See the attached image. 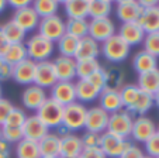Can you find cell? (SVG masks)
I'll return each instance as SVG.
<instances>
[{"label": "cell", "mask_w": 159, "mask_h": 158, "mask_svg": "<svg viewBox=\"0 0 159 158\" xmlns=\"http://www.w3.org/2000/svg\"><path fill=\"white\" fill-rule=\"evenodd\" d=\"M24 44H25V48H27L28 58L37 64L44 62V61H49V58L52 57V54H54V51H55L54 42L44 38L38 33L33 34Z\"/></svg>", "instance_id": "6da1fadb"}, {"label": "cell", "mask_w": 159, "mask_h": 158, "mask_svg": "<svg viewBox=\"0 0 159 158\" xmlns=\"http://www.w3.org/2000/svg\"><path fill=\"white\" fill-rule=\"evenodd\" d=\"M100 50H102L103 57L108 62L120 64L127 60V57L129 55V51H131V47L118 34H114L113 37H110L108 40H106L104 42L100 44Z\"/></svg>", "instance_id": "7a4b0ae2"}, {"label": "cell", "mask_w": 159, "mask_h": 158, "mask_svg": "<svg viewBox=\"0 0 159 158\" xmlns=\"http://www.w3.org/2000/svg\"><path fill=\"white\" fill-rule=\"evenodd\" d=\"M86 113H87V108L80 102H75V103H70L69 106H65L62 127L66 131H69V133H76V131L84 128Z\"/></svg>", "instance_id": "3957f363"}, {"label": "cell", "mask_w": 159, "mask_h": 158, "mask_svg": "<svg viewBox=\"0 0 159 158\" xmlns=\"http://www.w3.org/2000/svg\"><path fill=\"white\" fill-rule=\"evenodd\" d=\"M63 109L65 108H63L62 104L52 100L48 96V99L42 103V106L35 112V114H37V117L51 130V128H58L62 126Z\"/></svg>", "instance_id": "277c9868"}, {"label": "cell", "mask_w": 159, "mask_h": 158, "mask_svg": "<svg viewBox=\"0 0 159 158\" xmlns=\"http://www.w3.org/2000/svg\"><path fill=\"white\" fill-rule=\"evenodd\" d=\"M132 124H134V116L125 109H121L120 112L110 114L108 117V124L107 131L111 134H116L121 138H127L128 140L131 137Z\"/></svg>", "instance_id": "5b68a950"}, {"label": "cell", "mask_w": 159, "mask_h": 158, "mask_svg": "<svg viewBox=\"0 0 159 158\" xmlns=\"http://www.w3.org/2000/svg\"><path fill=\"white\" fill-rule=\"evenodd\" d=\"M37 30H38L39 36H42L44 38L49 40V41H52L55 44L66 33L65 20L59 14L51 16V17H47V18H41Z\"/></svg>", "instance_id": "8992f818"}, {"label": "cell", "mask_w": 159, "mask_h": 158, "mask_svg": "<svg viewBox=\"0 0 159 158\" xmlns=\"http://www.w3.org/2000/svg\"><path fill=\"white\" fill-rule=\"evenodd\" d=\"M131 141L127 138H121L116 134H111L108 131L102 134L100 141V150L104 152L107 158H120L123 152L131 146Z\"/></svg>", "instance_id": "52a82bcc"}, {"label": "cell", "mask_w": 159, "mask_h": 158, "mask_svg": "<svg viewBox=\"0 0 159 158\" xmlns=\"http://www.w3.org/2000/svg\"><path fill=\"white\" fill-rule=\"evenodd\" d=\"M114 34H117V27L110 17L89 20V37L97 41L99 44L104 42Z\"/></svg>", "instance_id": "ba28073f"}, {"label": "cell", "mask_w": 159, "mask_h": 158, "mask_svg": "<svg viewBox=\"0 0 159 158\" xmlns=\"http://www.w3.org/2000/svg\"><path fill=\"white\" fill-rule=\"evenodd\" d=\"M108 117H110V114L103 110L100 106H92V108L87 109L84 128L89 133L103 134V133L107 131Z\"/></svg>", "instance_id": "9c48e42d"}, {"label": "cell", "mask_w": 159, "mask_h": 158, "mask_svg": "<svg viewBox=\"0 0 159 158\" xmlns=\"http://www.w3.org/2000/svg\"><path fill=\"white\" fill-rule=\"evenodd\" d=\"M158 131L155 122L148 116H137L134 117V124H132L131 138L137 143H147L153 134Z\"/></svg>", "instance_id": "30bf717a"}, {"label": "cell", "mask_w": 159, "mask_h": 158, "mask_svg": "<svg viewBox=\"0 0 159 158\" xmlns=\"http://www.w3.org/2000/svg\"><path fill=\"white\" fill-rule=\"evenodd\" d=\"M51 95L49 98L52 100L58 102L59 104H62L63 108L65 106H69L70 103H75L76 100V90H75V82H62L58 81L54 86L49 89Z\"/></svg>", "instance_id": "8fae6325"}, {"label": "cell", "mask_w": 159, "mask_h": 158, "mask_svg": "<svg viewBox=\"0 0 159 158\" xmlns=\"http://www.w3.org/2000/svg\"><path fill=\"white\" fill-rule=\"evenodd\" d=\"M57 82H58L57 74H55L54 64H52L51 60L37 64L34 85H37V86H39L41 89L47 90V89H51Z\"/></svg>", "instance_id": "7c38bea8"}, {"label": "cell", "mask_w": 159, "mask_h": 158, "mask_svg": "<svg viewBox=\"0 0 159 158\" xmlns=\"http://www.w3.org/2000/svg\"><path fill=\"white\" fill-rule=\"evenodd\" d=\"M47 99H48L47 90L41 89L39 86H37L34 84L30 85V86H25V89L21 93V103L27 110L31 112L38 110Z\"/></svg>", "instance_id": "4fadbf2b"}, {"label": "cell", "mask_w": 159, "mask_h": 158, "mask_svg": "<svg viewBox=\"0 0 159 158\" xmlns=\"http://www.w3.org/2000/svg\"><path fill=\"white\" fill-rule=\"evenodd\" d=\"M35 68L37 62H34L33 60L27 58L23 62L17 64L13 66V76L11 79L14 82H17L18 85L23 86H30L34 84V78H35Z\"/></svg>", "instance_id": "5bb4252c"}, {"label": "cell", "mask_w": 159, "mask_h": 158, "mask_svg": "<svg viewBox=\"0 0 159 158\" xmlns=\"http://www.w3.org/2000/svg\"><path fill=\"white\" fill-rule=\"evenodd\" d=\"M142 7L137 0H118L116 3V16L123 23H132L139 18Z\"/></svg>", "instance_id": "9a60e30c"}, {"label": "cell", "mask_w": 159, "mask_h": 158, "mask_svg": "<svg viewBox=\"0 0 159 158\" xmlns=\"http://www.w3.org/2000/svg\"><path fill=\"white\" fill-rule=\"evenodd\" d=\"M23 134H24V138L31 141H35L38 143L39 140L45 137V136L49 133V128L41 122V120L37 117V114H31V116H27L24 124H23Z\"/></svg>", "instance_id": "2e32d148"}, {"label": "cell", "mask_w": 159, "mask_h": 158, "mask_svg": "<svg viewBox=\"0 0 159 158\" xmlns=\"http://www.w3.org/2000/svg\"><path fill=\"white\" fill-rule=\"evenodd\" d=\"M13 21L16 24H18L25 33H33L38 28V24L41 18L38 17V14L35 13V10L33 9V6H27L24 9L16 10L13 13Z\"/></svg>", "instance_id": "e0dca14e"}, {"label": "cell", "mask_w": 159, "mask_h": 158, "mask_svg": "<svg viewBox=\"0 0 159 158\" xmlns=\"http://www.w3.org/2000/svg\"><path fill=\"white\" fill-rule=\"evenodd\" d=\"M54 69L57 74V79L62 82H73L76 78V60L69 57H57L54 61Z\"/></svg>", "instance_id": "ac0fdd59"}, {"label": "cell", "mask_w": 159, "mask_h": 158, "mask_svg": "<svg viewBox=\"0 0 159 158\" xmlns=\"http://www.w3.org/2000/svg\"><path fill=\"white\" fill-rule=\"evenodd\" d=\"M117 34L129 45V47H134V45H139L144 42L145 38V31L141 28L137 21H132V23H123L118 28Z\"/></svg>", "instance_id": "d6986e66"}, {"label": "cell", "mask_w": 159, "mask_h": 158, "mask_svg": "<svg viewBox=\"0 0 159 158\" xmlns=\"http://www.w3.org/2000/svg\"><path fill=\"white\" fill-rule=\"evenodd\" d=\"M100 54H102L100 44L87 36V37H84V38L79 40L78 50H76V54L73 58H75L76 61L97 60V57H99Z\"/></svg>", "instance_id": "ffe728a7"}, {"label": "cell", "mask_w": 159, "mask_h": 158, "mask_svg": "<svg viewBox=\"0 0 159 158\" xmlns=\"http://www.w3.org/2000/svg\"><path fill=\"white\" fill-rule=\"evenodd\" d=\"M125 85V71L118 66H108L104 68V89L120 92Z\"/></svg>", "instance_id": "44dd1931"}, {"label": "cell", "mask_w": 159, "mask_h": 158, "mask_svg": "<svg viewBox=\"0 0 159 158\" xmlns=\"http://www.w3.org/2000/svg\"><path fill=\"white\" fill-rule=\"evenodd\" d=\"M83 151L82 138L75 133H66L61 136V155L59 157H78Z\"/></svg>", "instance_id": "7402d4cb"}, {"label": "cell", "mask_w": 159, "mask_h": 158, "mask_svg": "<svg viewBox=\"0 0 159 158\" xmlns=\"http://www.w3.org/2000/svg\"><path fill=\"white\" fill-rule=\"evenodd\" d=\"M137 23L141 26L145 34L158 33L159 31V6H153L149 9H142V13Z\"/></svg>", "instance_id": "603a6c76"}, {"label": "cell", "mask_w": 159, "mask_h": 158, "mask_svg": "<svg viewBox=\"0 0 159 158\" xmlns=\"http://www.w3.org/2000/svg\"><path fill=\"white\" fill-rule=\"evenodd\" d=\"M63 10L68 20L89 18V0H65Z\"/></svg>", "instance_id": "cb8c5ba5"}, {"label": "cell", "mask_w": 159, "mask_h": 158, "mask_svg": "<svg viewBox=\"0 0 159 158\" xmlns=\"http://www.w3.org/2000/svg\"><path fill=\"white\" fill-rule=\"evenodd\" d=\"M99 106L108 114H113L116 112H120L123 108L120 98V92H114V90H102L99 95Z\"/></svg>", "instance_id": "d4e9b609"}, {"label": "cell", "mask_w": 159, "mask_h": 158, "mask_svg": "<svg viewBox=\"0 0 159 158\" xmlns=\"http://www.w3.org/2000/svg\"><path fill=\"white\" fill-rule=\"evenodd\" d=\"M41 157H59L61 155V137L57 133H51L38 141Z\"/></svg>", "instance_id": "484cf974"}, {"label": "cell", "mask_w": 159, "mask_h": 158, "mask_svg": "<svg viewBox=\"0 0 159 158\" xmlns=\"http://www.w3.org/2000/svg\"><path fill=\"white\" fill-rule=\"evenodd\" d=\"M75 90H76V100L80 103H89L99 99L100 90L94 88L87 79H78L75 82Z\"/></svg>", "instance_id": "4316f807"}, {"label": "cell", "mask_w": 159, "mask_h": 158, "mask_svg": "<svg viewBox=\"0 0 159 158\" xmlns=\"http://www.w3.org/2000/svg\"><path fill=\"white\" fill-rule=\"evenodd\" d=\"M132 68L135 69V72H138V75L145 74L148 71L158 68V58L151 55L145 50H141L132 58Z\"/></svg>", "instance_id": "83f0119b"}, {"label": "cell", "mask_w": 159, "mask_h": 158, "mask_svg": "<svg viewBox=\"0 0 159 158\" xmlns=\"http://www.w3.org/2000/svg\"><path fill=\"white\" fill-rule=\"evenodd\" d=\"M0 33L3 34V37L10 44H23L25 37H27V33L13 20H9L4 24H2L0 26Z\"/></svg>", "instance_id": "f1b7e54d"}, {"label": "cell", "mask_w": 159, "mask_h": 158, "mask_svg": "<svg viewBox=\"0 0 159 158\" xmlns=\"http://www.w3.org/2000/svg\"><path fill=\"white\" fill-rule=\"evenodd\" d=\"M137 86L147 93H153L159 89V68L148 71L145 74H139L137 79Z\"/></svg>", "instance_id": "f546056e"}, {"label": "cell", "mask_w": 159, "mask_h": 158, "mask_svg": "<svg viewBox=\"0 0 159 158\" xmlns=\"http://www.w3.org/2000/svg\"><path fill=\"white\" fill-rule=\"evenodd\" d=\"M155 106V102H153V95L147 93L144 90L139 89V93L137 96V100L134 102V104L129 109V113L131 114H137V116H147V113L151 109Z\"/></svg>", "instance_id": "4dcf8cb0"}, {"label": "cell", "mask_w": 159, "mask_h": 158, "mask_svg": "<svg viewBox=\"0 0 159 158\" xmlns=\"http://www.w3.org/2000/svg\"><path fill=\"white\" fill-rule=\"evenodd\" d=\"M113 13L111 0H89V18H107Z\"/></svg>", "instance_id": "1f68e13d"}, {"label": "cell", "mask_w": 159, "mask_h": 158, "mask_svg": "<svg viewBox=\"0 0 159 158\" xmlns=\"http://www.w3.org/2000/svg\"><path fill=\"white\" fill-rule=\"evenodd\" d=\"M27 48H25V44H10V47L7 48L6 54L3 55V60L7 65L14 66L17 64L23 62L24 60H27Z\"/></svg>", "instance_id": "d6a6232c"}, {"label": "cell", "mask_w": 159, "mask_h": 158, "mask_svg": "<svg viewBox=\"0 0 159 158\" xmlns=\"http://www.w3.org/2000/svg\"><path fill=\"white\" fill-rule=\"evenodd\" d=\"M78 45H79V40L76 38V37L70 36V34H66V33L55 42V47H58L59 55H62V57H69V58L75 57Z\"/></svg>", "instance_id": "836d02e7"}, {"label": "cell", "mask_w": 159, "mask_h": 158, "mask_svg": "<svg viewBox=\"0 0 159 158\" xmlns=\"http://www.w3.org/2000/svg\"><path fill=\"white\" fill-rule=\"evenodd\" d=\"M31 6L35 10V13L38 14L39 18H47L58 14L59 2L58 0H34Z\"/></svg>", "instance_id": "e575fe53"}, {"label": "cell", "mask_w": 159, "mask_h": 158, "mask_svg": "<svg viewBox=\"0 0 159 158\" xmlns=\"http://www.w3.org/2000/svg\"><path fill=\"white\" fill-rule=\"evenodd\" d=\"M66 34L82 40L89 36V18H79V20H66L65 21Z\"/></svg>", "instance_id": "d590c367"}, {"label": "cell", "mask_w": 159, "mask_h": 158, "mask_svg": "<svg viewBox=\"0 0 159 158\" xmlns=\"http://www.w3.org/2000/svg\"><path fill=\"white\" fill-rule=\"evenodd\" d=\"M16 157L17 158H41L38 143L23 138L16 144Z\"/></svg>", "instance_id": "8d00e7d4"}, {"label": "cell", "mask_w": 159, "mask_h": 158, "mask_svg": "<svg viewBox=\"0 0 159 158\" xmlns=\"http://www.w3.org/2000/svg\"><path fill=\"white\" fill-rule=\"evenodd\" d=\"M102 64L99 60H84L76 61V78L79 79H87L89 76L102 69Z\"/></svg>", "instance_id": "74e56055"}, {"label": "cell", "mask_w": 159, "mask_h": 158, "mask_svg": "<svg viewBox=\"0 0 159 158\" xmlns=\"http://www.w3.org/2000/svg\"><path fill=\"white\" fill-rule=\"evenodd\" d=\"M139 93V88L137 85H124L123 89L120 90V98H121V103H123V108L125 110H129L131 106L134 104V102L137 100V96Z\"/></svg>", "instance_id": "f35d334b"}, {"label": "cell", "mask_w": 159, "mask_h": 158, "mask_svg": "<svg viewBox=\"0 0 159 158\" xmlns=\"http://www.w3.org/2000/svg\"><path fill=\"white\" fill-rule=\"evenodd\" d=\"M2 138L4 141L13 146V144L20 143L24 134H23V128L21 127H9V126H2Z\"/></svg>", "instance_id": "ab89813d"}, {"label": "cell", "mask_w": 159, "mask_h": 158, "mask_svg": "<svg viewBox=\"0 0 159 158\" xmlns=\"http://www.w3.org/2000/svg\"><path fill=\"white\" fill-rule=\"evenodd\" d=\"M25 119H27V113L21 108H16L14 106L3 126H9V127H23Z\"/></svg>", "instance_id": "60d3db41"}, {"label": "cell", "mask_w": 159, "mask_h": 158, "mask_svg": "<svg viewBox=\"0 0 159 158\" xmlns=\"http://www.w3.org/2000/svg\"><path fill=\"white\" fill-rule=\"evenodd\" d=\"M142 45H144V50L147 51V52H149L151 55L158 58L159 57V31L158 33L147 34Z\"/></svg>", "instance_id": "b9f144b4"}, {"label": "cell", "mask_w": 159, "mask_h": 158, "mask_svg": "<svg viewBox=\"0 0 159 158\" xmlns=\"http://www.w3.org/2000/svg\"><path fill=\"white\" fill-rule=\"evenodd\" d=\"M144 147H145L147 155H149V157H152V158H159V133L158 131H156L147 143H144Z\"/></svg>", "instance_id": "7bdbcfd3"}, {"label": "cell", "mask_w": 159, "mask_h": 158, "mask_svg": "<svg viewBox=\"0 0 159 158\" xmlns=\"http://www.w3.org/2000/svg\"><path fill=\"white\" fill-rule=\"evenodd\" d=\"M80 138H82L83 148H97V147H100L102 134H96V133H89V131H86Z\"/></svg>", "instance_id": "ee69618b"}, {"label": "cell", "mask_w": 159, "mask_h": 158, "mask_svg": "<svg viewBox=\"0 0 159 158\" xmlns=\"http://www.w3.org/2000/svg\"><path fill=\"white\" fill-rule=\"evenodd\" d=\"M14 104L6 98H2L0 99V126H3L6 123V119L9 117L10 112L13 110Z\"/></svg>", "instance_id": "f6af8a7d"}, {"label": "cell", "mask_w": 159, "mask_h": 158, "mask_svg": "<svg viewBox=\"0 0 159 158\" xmlns=\"http://www.w3.org/2000/svg\"><path fill=\"white\" fill-rule=\"evenodd\" d=\"M87 81L93 85L94 88H97V89L102 92V90L104 89V68H102V69H99L97 72H94L92 76L87 78Z\"/></svg>", "instance_id": "bcb514c9"}, {"label": "cell", "mask_w": 159, "mask_h": 158, "mask_svg": "<svg viewBox=\"0 0 159 158\" xmlns=\"http://www.w3.org/2000/svg\"><path fill=\"white\" fill-rule=\"evenodd\" d=\"M144 155H145V152L141 147L135 146V144H131V146L123 152V155H121L120 158H144Z\"/></svg>", "instance_id": "7dc6e473"}, {"label": "cell", "mask_w": 159, "mask_h": 158, "mask_svg": "<svg viewBox=\"0 0 159 158\" xmlns=\"http://www.w3.org/2000/svg\"><path fill=\"white\" fill-rule=\"evenodd\" d=\"M79 158H107V157L100 150V147H97V148H83Z\"/></svg>", "instance_id": "c3c4849f"}, {"label": "cell", "mask_w": 159, "mask_h": 158, "mask_svg": "<svg viewBox=\"0 0 159 158\" xmlns=\"http://www.w3.org/2000/svg\"><path fill=\"white\" fill-rule=\"evenodd\" d=\"M11 76H13V66L7 65V64L4 62V65L0 69V84H2V82H6V81H10Z\"/></svg>", "instance_id": "681fc988"}, {"label": "cell", "mask_w": 159, "mask_h": 158, "mask_svg": "<svg viewBox=\"0 0 159 158\" xmlns=\"http://www.w3.org/2000/svg\"><path fill=\"white\" fill-rule=\"evenodd\" d=\"M31 0H9L7 2V6H10L13 10H20V9H24L27 6H31Z\"/></svg>", "instance_id": "f907efd6"}, {"label": "cell", "mask_w": 159, "mask_h": 158, "mask_svg": "<svg viewBox=\"0 0 159 158\" xmlns=\"http://www.w3.org/2000/svg\"><path fill=\"white\" fill-rule=\"evenodd\" d=\"M11 155V146L3 138L0 140V158H10Z\"/></svg>", "instance_id": "816d5d0a"}, {"label": "cell", "mask_w": 159, "mask_h": 158, "mask_svg": "<svg viewBox=\"0 0 159 158\" xmlns=\"http://www.w3.org/2000/svg\"><path fill=\"white\" fill-rule=\"evenodd\" d=\"M9 47H10V42L4 38L3 34L0 33V57H3V55L6 54V51Z\"/></svg>", "instance_id": "f5cc1de1"}, {"label": "cell", "mask_w": 159, "mask_h": 158, "mask_svg": "<svg viewBox=\"0 0 159 158\" xmlns=\"http://www.w3.org/2000/svg\"><path fill=\"white\" fill-rule=\"evenodd\" d=\"M139 6L142 9H149V7H153V6H158L159 2L158 0H138Z\"/></svg>", "instance_id": "db71d44e"}, {"label": "cell", "mask_w": 159, "mask_h": 158, "mask_svg": "<svg viewBox=\"0 0 159 158\" xmlns=\"http://www.w3.org/2000/svg\"><path fill=\"white\" fill-rule=\"evenodd\" d=\"M153 102H155V106L159 109V89L153 93Z\"/></svg>", "instance_id": "11a10c76"}, {"label": "cell", "mask_w": 159, "mask_h": 158, "mask_svg": "<svg viewBox=\"0 0 159 158\" xmlns=\"http://www.w3.org/2000/svg\"><path fill=\"white\" fill-rule=\"evenodd\" d=\"M7 7V2L6 0H0V13H3Z\"/></svg>", "instance_id": "9f6ffc18"}, {"label": "cell", "mask_w": 159, "mask_h": 158, "mask_svg": "<svg viewBox=\"0 0 159 158\" xmlns=\"http://www.w3.org/2000/svg\"><path fill=\"white\" fill-rule=\"evenodd\" d=\"M3 65H4V60H3V57H0V69H2Z\"/></svg>", "instance_id": "6f0895ef"}, {"label": "cell", "mask_w": 159, "mask_h": 158, "mask_svg": "<svg viewBox=\"0 0 159 158\" xmlns=\"http://www.w3.org/2000/svg\"><path fill=\"white\" fill-rule=\"evenodd\" d=\"M3 98V88H2V84H0V99Z\"/></svg>", "instance_id": "680465c9"}, {"label": "cell", "mask_w": 159, "mask_h": 158, "mask_svg": "<svg viewBox=\"0 0 159 158\" xmlns=\"http://www.w3.org/2000/svg\"><path fill=\"white\" fill-rule=\"evenodd\" d=\"M61 158H79V155L78 157H61Z\"/></svg>", "instance_id": "91938a15"}, {"label": "cell", "mask_w": 159, "mask_h": 158, "mask_svg": "<svg viewBox=\"0 0 159 158\" xmlns=\"http://www.w3.org/2000/svg\"><path fill=\"white\" fill-rule=\"evenodd\" d=\"M41 158H61V157H41Z\"/></svg>", "instance_id": "94428289"}, {"label": "cell", "mask_w": 159, "mask_h": 158, "mask_svg": "<svg viewBox=\"0 0 159 158\" xmlns=\"http://www.w3.org/2000/svg\"><path fill=\"white\" fill-rule=\"evenodd\" d=\"M0 140H2V126H0Z\"/></svg>", "instance_id": "6125c7cd"}, {"label": "cell", "mask_w": 159, "mask_h": 158, "mask_svg": "<svg viewBox=\"0 0 159 158\" xmlns=\"http://www.w3.org/2000/svg\"><path fill=\"white\" fill-rule=\"evenodd\" d=\"M144 158H152V157H149V155H147V154H145V155H144Z\"/></svg>", "instance_id": "be15d7a7"}, {"label": "cell", "mask_w": 159, "mask_h": 158, "mask_svg": "<svg viewBox=\"0 0 159 158\" xmlns=\"http://www.w3.org/2000/svg\"><path fill=\"white\" fill-rule=\"evenodd\" d=\"M158 133H159V128H158Z\"/></svg>", "instance_id": "e7e4bbea"}, {"label": "cell", "mask_w": 159, "mask_h": 158, "mask_svg": "<svg viewBox=\"0 0 159 158\" xmlns=\"http://www.w3.org/2000/svg\"><path fill=\"white\" fill-rule=\"evenodd\" d=\"M158 6H159V4H158Z\"/></svg>", "instance_id": "03108f58"}]
</instances>
